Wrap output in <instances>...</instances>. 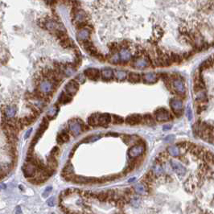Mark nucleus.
Returning a JSON list of instances; mask_svg holds the SVG:
<instances>
[{
  "label": "nucleus",
  "instance_id": "f257e3e1",
  "mask_svg": "<svg viewBox=\"0 0 214 214\" xmlns=\"http://www.w3.org/2000/svg\"><path fill=\"white\" fill-rule=\"evenodd\" d=\"M171 89L174 90L176 94L180 96H184L186 92V88L184 83V80L181 78L180 76L171 77Z\"/></svg>",
  "mask_w": 214,
  "mask_h": 214
},
{
  "label": "nucleus",
  "instance_id": "f03ea898",
  "mask_svg": "<svg viewBox=\"0 0 214 214\" xmlns=\"http://www.w3.org/2000/svg\"><path fill=\"white\" fill-rule=\"evenodd\" d=\"M87 130V126H85L84 122H80V120L73 119L69 121V131L73 135H78L82 131H86Z\"/></svg>",
  "mask_w": 214,
  "mask_h": 214
},
{
  "label": "nucleus",
  "instance_id": "7ed1b4c3",
  "mask_svg": "<svg viewBox=\"0 0 214 214\" xmlns=\"http://www.w3.org/2000/svg\"><path fill=\"white\" fill-rule=\"evenodd\" d=\"M155 119L158 122H168L172 119V116L171 115L170 112L165 108H159L154 112Z\"/></svg>",
  "mask_w": 214,
  "mask_h": 214
},
{
  "label": "nucleus",
  "instance_id": "20e7f679",
  "mask_svg": "<svg viewBox=\"0 0 214 214\" xmlns=\"http://www.w3.org/2000/svg\"><path fill=\"white\" fill-rule=\"evenodd\" d=\"M48 127V120L47 117H45V118L43 119L42 122L40 123V127H39L38 130H37L36 134V135L34 136L33 139H32L31 143V148H33V147H35V145L36 144L38 140L40 138V137L43 135V134L44 133V131L47 130Z\"/></svg>",
  "mask_w": 214,
  "mask_h": 214
},
{
  "label": "nucleus",
  "instance_id": "39448f33",
  "mask_svg": "<svg viewBox=\"0 0 214 214\" xmlns=\"http://www.w3.org/2000/svg\"><path fill=\"white\" fill-rule=\"evenodd\" d=\"M144 151H145V144L143 143H136L131 147L128 151V155L131 159H135L141 156L142 154H143Z\"/></svg>",
  "mask_w": 214,
  "mask_h": 214
},
{
  "label": "nucleus",
  "instance_id": "423d86ee",
  "mask_svg": "<svg viewBox=\"0 0 214 214\" xmlns=\"http://www.w3.org/2000/svg\"><path fill=\"white\" fill-rule=\"evenodd\" d=\"M170 106L171 110L177 117L180 116L183 113V102L179 98H171L170 101Z\"/></svg>",
  "mask_w": 214,
  "mask_h": 214
},
{
  "label": "nucleus",
  "instance_id": "0eeeda50",
  "mask_svg": "<svg viewBox=\"0 0 214 214\" xmlns=\"http://www.w3.org/2000/svg\"><path fill=\"white\" fill-rule=\"evenodd\" d=\"M23 171H24V176L27 178H33L37 173V171H39L36 166L33 163H31V162H27L26 164H24Z\"/></svg>",
  "mask_w": 214,
  "mask_h": 214
},
{
  "label": "nucleus",
  "instance_id": "6e6552de",
  "mask_svg": "<svg viewBox=\"0 0 214 214\" xmlns=\"http://www.w3.org/2000/svg\"><path fill=\"white\" fill-rule=\"evenodd\" d=\"M72 181L77 184H97L99 183V178L94 177H85V176H74Z\"/></svg>",
  "mask_w": 214,
  "mask_h": 214
},
{
  "label": "nucleus",
  "instance_id": "1a4fd4ad",
  "mask_svg": "<svg viewBox=\"0 0 214 214\" xmlns=\"http://www.w3.org/2000/svg\"><path fill=\"white\" fill-rule=\"evenodd\" d=\"M84 75L90 80L96 81L101 77V72L97 69L90 68V69H87L85 70Z\"/></svg>",
  "mask_w": 214,
  "mask_h": 214
},
{
  "label": "nucleus",
  "instance_id": "9d476101",
  "mask_svg": "<svg viewBox=\"0 0 214 214\" xmlns=\"http://www.w3.org/2000/svg\"><path fill=\"white\" fill-rule=\"evenodd\" d=\"M79 89V84L77 80H72L65 85V92L70 96H73L77 94V90Z\"/></svg>",
  "mask_w": 214,
  "mask_h": 214
},
{
  "label": "nucleus",
  "instance_id": "9b49d317",
  "mask_svg": "<svg viewBox=\"0 0 214 214\" xmlns=\"http://www.w3.org/2000/svg\"><path fill=\"white\" fill-rule=\"evenodd\" d=\"M126 123L129 124L131 126H134V125H138L143 122V116L140 114H131L126 117Z\"/></svg>",
  "mask_w": 214,
  "mask_h": 214
},
{
  "label": "nucleus",
  "instance_id": "f8f14e48",
  "mask_svg": "<svg viewBox=\"0 0 214 214\" xmlns=\"http://www.w3.org/2000/svg\"><path fill=\"white\" fill-rule=\"evenodd\" d=\"M142 80L146 84H155L159 80V77L157 74L155 73H147L143 74Z\"/></svg>",
  "mask_w": 214,
  "mask_h": 214
},
{
  "label": "nucleus",
  "instance_id": "ddd939ff",
  "mask_svg": "<svg viewBox=\"0 0 214 214\" xmlns=\"http://www.w3.org/2000/svg\"><path fill=\"white\" fill-rule=\"evenodd\" d=\"M151 63L150 59L147 58V57H143V58H137L134 60L133 64L134 65H132L134 68H138V69H144L149 66V64Z\"/></svg>",
  "mask_w": 214,
  "mask_h": 214
},
{
  "label": "nucleus",
  "instance_id": "4468645a",
  "mask_svg": "<svg viewBox=\"0 0 214 214\" xmlns=\"http://www.w3.org/2000/svg\"><path fill=\"white\" fill-rule=\"evenodd\" d=\"M171 165L173 168V170L175 171V172L180 176H183L186 174V169L185 167L180 163H178L176 161H171Z\"/></svg>",
  "mask_w": 214,
  "mask_h": 214
},
{
  "label": "nucleus",
  "instance_id": "2eb2a0df",
  "mask_svg": "<svg viewBox=\"0 0 214 214\" xmlns=\"http://www.w3.org/2000/svg\"><path fill=\"white\" fill-rule=\"evenodd\" d=\"M62 176L64 178V180L69 181H72V179L74 176L73 175V168L72 167L71 164H67L65 167H64L62 171Z\"/></svg>",
  "mask_w": 214,
  "mask_h": 214
},
{
  "label": "nucleus",
  "instance_id": "dca6fc26",
  "mask_svg": "<svg viewBox=\"0 0 214 214\" xmlns=\"http://www.w3.org/2000/svg\"><path fill=\"white\" fill-rule=\"evenodd\" d=\"M195 94H196V102L197 103H206L208 101L207 94L204 89L196 91Z\"/></svg>",
  "mask_w": 214,
  "mask_h": 214
},
{
  "label": "nucleus",
  "instance_id": "f3484780",
  "mask_svg": "<svg viewBox=\"0 0 214 214\" xmlns=\"http://www.w3.org/2000/svg\"><path fill=\"white\" fill-rule=\"evenodd\" d=\"M101 77L104 81H110L114 79V72L111 69H104L101 73Z\"/></svg>",
  "mask_w": 214,
  "mask_h": 214
},
{
  "label": "nucleus",
  "instance_id": "a211bd4d",
  "mask_svg": "<svg viewBox=\"0 0 214 214\" xmlns=\"http://www.w3.org/2000/svg\"><path fill=\"white\" fill-rule=\"evenodd\" d=\"M112 121V116L110 114H99V118H98V126L101 127H107L108 124Z\"/></svg>",
  "mask_w": 214,
  "mask_h": 214
},
{
  "label": "nucleus",
  "instance_id": "6ab92c4d",
  "mask_svg": "<svg viewBox=\"0 0 214 214\" xmlns=\"http://www.w3.org/2000/svg\"><path fill=\"white\" fill-rule=\"evenodd\" d=\"M142 80V77L140 74L134 73V72H130L127 75V80L131 83H138Z\"/></svg>",
  "mask_w": 214,
  "mask_h": 214
},
{
  "label": "nucleus",
  "instance_id": "aec40b11",
  "mask_svg": "<svg viewBox=\"0 0 214 214\" xmlns=\"http://www.w3.org/2000/svg\"><path fill=\"white\" fill-rule=\"evenodd\" d=\"M90 31L85 29V28H83L80 30V31L77 34V38H78V40L80 41V43H83L86 40H89V38H90Z\"/></svg>",
  "mask_w": 214,
  "mask_h": 214
},
{
  "label": "nucleus",
  "instance_id": "412c9836",
  "mask_svg": "<svg viewBox=\"0 0 214 214\" xmlns=\"http://www.w3.org/2000/svg\"><path fill=\"white\" fill-rule=\"evenodd\" d=\"M69 134L66 131H63L60 132V134L57 135V141L59 144H63L64 143H66L69 140Z\"/></svg>",
  "mask_w": 214,
  "mask_h": 214
},
{
  "label": "nucleus",
  "instance_id": "4be33fe9",
  "mask_svg": "<svg viewBox=\"0 0 214 214\" xmlns=\"http://www.w3.org/2000/svg\"><path fill=\"white\" fill-rule=\"evenodd\" d=\"M72 96H70L69 94H68L66 92L65 93H62L60 94L59 99H58V102L60 104H67L69 102H70L72 100Z\"/></svg>",
  "mask_w": 214,
  "mask_h": 214
},
{
  "label": "nucleus",
  "instance_id": "5701e85b",
  "mask_svg": "<svg viewBox=\"0 0 214 214\" xmlns=\"http://www.w3.org/2000/svg\"><path fill=\"white\" fill-rule=\"evenodd\" d=\"M98 118H99V114H91L88 118V123L92 127L98 126Z\"/></svg>",
  "mask_w": 214,
  "mask_h": 214
},
{
  "label": "nucleus",
  "instance_id": "b1692460",
  "mask_svg": "<svg viewBox=\"0 0 214 214\" xmlns=\"http://www.w3.org/2000/svg\"><path fill=\"white\" fill-rule=\"evenodd\" d=\"M127 73L126 71L122 70H115L114 71V77L119 81L124 80L126 78H127Z\"/></svg>",
  "mask_w": 214,
  "mask_h": 214
},
{
  "label": "nucleus",
  "instance_id": "393cba45",
  "mask_svg": "<svg viewBox=\"0 0 214 214\" xmlns=\"http://www.w3.org/2000/svg\"><path fill=\"white\" fill-rule=\"evenodd\" d=\"M47 163H48V167H50L53 170H56V168L58 166V163H57V158L53 157V156H48L47 158Z\"/></svg>",
  "mask_w": 214,
  "mask_h": 214
},
{
  "label": "nucleus",
  "instance_id": "a878e982",
  "mask_svg": "<svg viewBox=\"0 0 214 214\" xmlns=\"http://www.w3.org/2000/svg\"><path fill=\"white\" fill-rule=\"evenodd\" d=\"M167 151L173 157H178V156H180V148L177 146H170V147H168Z\"/></svg>",
  "mask_w": 214,
  "mask_h": 214
},
{
  "label": "nucleus",
  "instance_id": "bb28decb",
  "mask_svg": "<svg viewBox=\"0 0 214 214\" xmlns=\"http://www.w3.org/2000/svg\"><path fill=\"white\" fill-rule=\"evenodd\" d=\"M143 122L147 125H154L155 124V117H153L151 114H146L143 116Z\"/></svg>",
  "mask_w": 214,
  "mask_h": 214
},
{
  "label": "nucleus",
  "instance_id": "cd10ccee",
  "mask_svg": "<svg viewBox=\"0 0 214 214\" xmlns=\"http://www.w3.org/2000/svg\"><path fill=\"white\" fill-rule=\"evenodd\" d=\"M16 113V108L15 106H7L5 110V116L8 118H12Z\"/></svg>",
  "mask_w": 214,
  "mask_h": 214
},
{
  "label": "nucleus",
  "instance_id": "c85d7f7f",
  "mask_svg": "<svg viewBox=\"0 0 214 214\" xmlns=\"http://www.w3.org/2000/svg\"><path fill=\"white\" fill-rule=\"evenodd\" d=\"M184 187L186 188V190H187V192H192V191L194 190L195 184L192 181H191L190 180H187L184 183Z\"/></svg>",
  "mask_w": 214,
  "mask_h": 214
},
{
  "label": "nucleus",
  "instance_id": "c756f323",
  "mask_svg": "<svg viewBox=\"0 0 214 214\" xmlns=\"http://www.w3.org/2000/svg\"><path fill=\"white\" fill-rule=\"evenodd\" d=\"M205 160L207 161L209 164H214V155L212 152L207 151L205 154L204 155Z\"/></svg>",
  "mask_w": 214,
  "mask_h": 214
},
{
  "label": "nucleus",
  "instance_id": "7c9ffc66",
  "mask_svg": "<svg viewBox=\"0 0 214 214\" xmlns=\"http://www.w3.org/2000/svg\"><path fill=\"white\" fill-rule=\"evenodd\" d=\"M112 122L115 125H120V124L123 123L124 119L119 115H113L112 116Z\"/></svg>",
  "mask_w": 214,
  "mask_h": 214
},
{
  "label": "nucleus",
  "instance_id": "2f4dec72",
  "mask_svg": "<svg viewBox=\"0 0 214 214\" xmlns=\"http://www.w3.org/2000/svg\"><path fill=\"white\" fill-rule=\"evenodd\" d=\"M153 172L155 176H161L164 172V170L159 164H156L153 168Z\"/></svg>",
  "mask_w": 214,
  "mask_h": 214
},
{
  "label": "nucleus",
  "instance_id": "473e14b6",
  "mask_svg": "<svg viewBox=\"0 0 214 214\" xmlns=\"http://www.w3.org/2000/svg\"><path fill=\"white\" fill-rule=\"evenodd\" d=\"M57 113H58V109L57 106H53L49 110V112L48 113V117H49V118H54Z\"/></svg>",
  "mask_w": 214,
  "mask_h": 214
},
{
  "label": "nucleus",
  "instance_id": "72a5a7b5",
  "mask_svg": "<svg viewBox=\"0 0 214 214\" xmlns=\"http://www.w3.org/2000/svg\"><path fill=\"white\" fill-rule=\"evenodd\" d=\"M97 198L100 201H108L109 199V195L107 192H100L97 194Z\"/></svg>",
  "mask_w": 214,
  "mask_h": 214
},
{
  "label": "nucleus",
  "instance_id": "f704fd0d",
  "mask_svg": "<svg viewBox=\"0 0 214 214\" xmlns=\"http://www.w3.org/2000/svg\"><path fill=\"white\" fill-rule=\"evenodd\" d=\"M135 191L137 192L138 193H143L144 192L146 191L147 188H145V187L143 186V184H137L136 186H135Z\"/></svg>",
  "mask_w": 214,
  "mask_h": 214
},
{
  "label": "nucleus",
  "instance_id": "c9c22d12",
  "mask_svg": "<svg viewBox=\"0 0 214 214\" xmlns=\"http://www.w3.org/2000/svg\"><path fill=\"white\" fill-rule=\"evenodd\" d=\"M60 154V150L57 147H54L52 150H51L50 155L51 156H53V157L57 158Z\"/></svg>",
  "mask_w": 214,
  "mask_h": 214
},
{
  "label": "nucleus",
  "instance_id": "e433bc0d",
  "mask_svg": "<svg viewBox=\"0 0 214 214\" xmlns=\"http://www.w3.org/2000/svg\"><path fill=\"white\" fill-rule=\"evenodd\" d=\"M167 159V154H166L165 152H162L160 154L158 155L157 157V160H159V163L160 162H164Z\"/></svg>",
  "mask_w": 214,
  "mask_h": 214
},
{
  "label": "nucleus",
  "instance_id": "4c0bfd02",
  "mask_svg": "<svg viewBox=\"0 0 214 214\" xmlns=\"http://www.w3.org/2000/svg\"><path fill=\"white\" fill-rule=\"evenodd\" d=\"M187 118H188V120L191 121L192 119V111L191 110L190 107H188L187 108Z\"/></svg>",
  "mask_w": 214,
  "mask_h": 214
},
{
  "label": "nucleus",
  "instance_id": "58836bf2",
  "mask_svg": "<svg viewBox=\"0 0 214 214\" xmlns=\"http://www.w3.org/2000/svg\"><path fill=\"white\" fill-rule=\"evenodd\" d=\"M52 187H48L47 188L45 189V191H44V194H43V197H46L51 192H52Z\"/></svg>",
  "mask_w": 214,
  "mask_h": 214
},
{
  "label": "nucleus",
  "instance_id": "ea45409f",
  "mask_svg": "<svg viewBox=\"0 0 214 214\" xmlns=\"http://www.w3.org/2000/svg\"><path fill=\"white\" fill-rule=\"evenodd\" d=\"M48 204L49 206H53L54 204H55V201H54L53 197H52L51 199H49V200L48 201Z\"/></svg>",
  "mask_w": 214,
  "mask_h": 214
},
{
  "label": "nucleus",
  "instance_id": "a19ab883",
  "mask_svg": "<svg viewBox=\"0 0 214 214\" xmlns=\"http://www.w3.org/2000/svg\"><path fill=\"white\" fill-rule=\"evenodd\" d=\"M31 131H32V128H30V129L26 132V134L24 135V138H27L29 137V136H30V134L31 133Z\"/></svg>",
  "mask_w": 214,
  "mask_h": 214
},
{
  "label": "nucleus",
  "instance_id": "79ce46f5",
  "mask_svg": "<svg viewBox=\"0 0 214 214\" xmlns=\"http://www.w3.org/2000/svg\"><path fill=\"white\" fill-rule=\"evenodd\" d=\"M171 128V125H167V126H164V131H167Z\"/></svg>",
  "mask_w": 214,
  "mask_h": 214
},
{
  "label": "nucleus",
  "instance_id": "37998d69",
  "mask_svg": "<svg viewBox=\"0 0 214 214\" xmlns=\"http://www.w3.org/2000/svg\"><path fill=\"white\" fill-rule=\"evenodd\" d=\"M174 138V136H172V135H170V136H167V138H166V140L167 141H170L171 139H173Z\"/></svg>",
  "mask_w": 214,
  "mask_h": 214
}]
</instances>
